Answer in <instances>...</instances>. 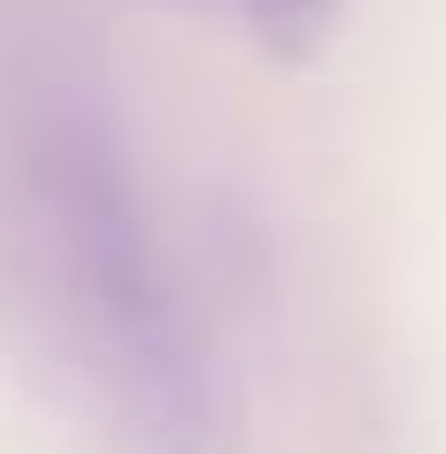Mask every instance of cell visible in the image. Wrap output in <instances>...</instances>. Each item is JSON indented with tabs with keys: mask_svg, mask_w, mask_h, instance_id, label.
<instances>
[{
	"mask_svg": "<svg viewBox=\"0 0 446 454\" xmlns=\"http://www.w3.org/2000/svg\"><path fill=\"white\" fill-rule=\"evenodd\" d=\"M0 320L110 454H236L228 354L118 118L67 76L0 84Z\"/></svg>",
	"mask_w": 446,
	"mask_h": 454,
	"instance_id": "obj_1",
	"label": "cell"
},
{
	"mask_svg": "<svg viewBox=\"0 0 446 454\" xmlns=\"http://www.w3.org/2000/svg\"><path fill=\"white\" fill-rule=\"evenodd\" d=\"M185 9H219L262 51H312V43H329V26L346 17V0H185Z\"/></svg>",
	"mask_w": 446,
	"mask_h": 454,
	"instance_id": "obj_2",
	"label": "cell"
}]
</instances>
